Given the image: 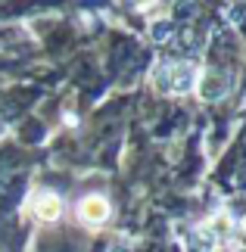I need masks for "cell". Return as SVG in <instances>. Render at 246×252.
<instances>
[{"mask_svg": "<svg viewBox=\"0 0 246 252\" xmlns=\"http://www.w3.org/2000/svg\"><path fill=\"white\" fill-rule=\"evenodd\" d=\"M153 81L169 94H187V91L196 87L200 72H196L190 63H162L159 69L153 72Z\"/></svg>", "mask_w": 246, "mask_h": 252, "instance_id": "1", "label": "cell"}, {"mask_svg": "<svg viewBox=\"0 0 246 252\" xmlns=\"http://www.w3.org/2000/svg\"><path fill=\"white\" fill-rule=\"evenodd\" d=\"M78 218H81L84 224H103V221L109 218V199L84 196L81 202H78Z\"/></svg>", "mask_w": 246, "mask_h": 252, "instance_id": "2", "label": "cell"}, {"mask_svg": "<svg viewBox=\"0 0 246 252\" xmlns=\"http://www.w3.org/2000/svg\"><path fill=\"white\" fill-rule=\"evenodd\" d=\"M32 212H35V218H41V221H56L60 212H63V199L56 196V193L44 190L32 199Z\"/></svg>", "mask_w": 246, "mask_h": 252, "instance_id": "3", "label": "cell"}, {"mask_svg": "<svg viewBox=\"0 0 246 252\" xmlns=\"http://www.w3.org/2000/svg\"><path fill=\"white\" fill-rule=\"evenodd\" d=\"M196 91H200V96H206V100H218V96L228 94V78L218 72H206L200 81H196Z\"/></svg>", "mask_w": 246, "mask_h": 252, "instance_id": "4", "label": "cell"}]
</instances>
